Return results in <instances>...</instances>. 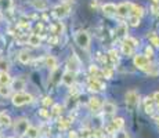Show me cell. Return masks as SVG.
Returning a JSON list of instances; mask_svg holds the SVG:
<instances>
[{"instance_id": "6da1fadb", "label": "cell", "mask_w": 159, "mask_h": 138, "mask_svg": "<svg viewBox=\"0 0 159 138\" xmlns=\"http://www.w3.org/2000/svg\"><path fill=\"white\" fill-rule=\"evenodd\" d=\"M11 101H13V104L15 106H22L25 105V104H30L33 101V97L30 96L28 93H22V91H17V93L13 96L11 98Z\"/></svg>"}, {"instance_id": "7a4b0ae2", "label": "cell", "mask_w": 159, "mask_h": 138, "mask_svg": "<svg viewBox=\"0 0 159 138\" xmlns=\"http://www.w3.org/2000/svg\"><path fill=\"white\" fill-rule=\"evenodd\" d=\"M134 65H136V68L145 70V72H149V70L152 69L151 61H149V58L144 54H137L136 57H134Z\"/></svg>"}, {"instance_id": "3957f363", "label": "cell", "mask_w": 159, "mask_h": 138, "mask_svg": "<svg viewBox=\"0 0 159 138\" xmlns=\"http://www.w3.org/2000/svg\"><path fill=\"white\" fill-rule=\"evenodd\" d=\"M125 101H126V105H127V109L130 110H134L139 106L140 104V96L137 91L134 90H130L126 93V96H125Z\"/></svg>"}, {"instance_id": "277c9868", "label": "cell", "mask_w": 159, "mask_h": 138, "mask_svg": "<svg viewBox=\"0 0 159 138\" xmlns=\"http://www.w3.org/2000/svg\"><path fill=\"white\" fill-rule=\"evenodd\" d=\"M75 40H76V44H78L79 47L84 48V50L89 48V46H90V36H89V33L86 30H80V32L76 33Z\"/></svg>"}, {"instance_id": "5b68a950", "label": "cell", "mask_w": 159, "mask_h": 138, "mask_svg": "<svg viewBox=\"0 0 159 138\" xmlns=\"http://www.w3.org/2000/svg\"><path fill=\"white\" fill-rule=\"evenodd\" d=\"M123 126H125L123 118H115V119H112L111 123L107 126L105 130H107V133H108V134H115L116 131L122 130V128H123Z\"/></svg>"}, {"instance_id": "8992f818", "label": "cell", "mask_w": 159, "mask_h": 138, "mask_svg": "<svg viewBox=\"0 0 159 138\" xmlns=\"http://www.w3.org/2000/svg\"><path fill=\"white\" fill-rule=\"evenodd\" d=\"M69 13H71V7H69V4L68 3H64V4H58L54 7V11H53V14L56 15L57 18H64V17H66Z\"/></svg>"}, {"instance_id": "52a82bcc", "label": "cell", "mask_w": 159, "mask_h": 138, "mask_svg": "<svg viewBox=\"0 0 159 138\" xmlns=\"http://www.w3.org/2000/svg\"><path fill=\"white\" fill-rule=\"evenodd\" d=\"M131 3H120L119 6H116V15L125 18L127 15H130L131 13Z\"/></svg>"}, {"instance_id": "ba28073f", "label": "cell", "mask_w": 159, "mask_h": 138, "mask_svg": "<svg viewBox=\"0 0 159 138\" xmlns=\"http://www.w3.org/2000/svg\"><path fill=\"white\" fill-rule=\"evenodd\" d=\"M89 87H90L91 91H97V93L105 90V84H104L101 80H98L97 78H94V76H91V78L89 79Z\"/></svg>"}, {"instance_id": "9c48e42d", "label": "cell", "mask_w": 159, "mask_h": 138, "mask_svg": "<svg viewBox=\"0 0 159 138\" xmlns=\"http://www.w3.org/2000/svg\"><path fill=\"white\" fill-rule=\"evenodd\" d=\"M28 127H29L28 120H26V119H24V118L18 119V120L15 122V131H17L20 136H25V131H26V128H28Z\"/></svg>"}, {"instance_id": "30bf717a", "label": "cell", "mask_w": 159, "mask_h": 138, "mask_svg": "<svg viewBox=\"0 0 159 138\" xmlns=\"http://www.w3.org/2000/svg\"><path fill=\"white\" fill-rule=\"evenodd\" d=\"M101 106H102V102L98 97H91L90 100H89V108H90L91 112H94V113L98 112V110L101 109Z\"/></svg>"}, {"instance_id": "8fae6325", "label": "cell", "mask_w": 159, "mask_h": 138, "mask_svg": "<svg viewBox=\"0 0 159 138\" xmlns=\"http://www.w3.org/2000/svg\"><path fill=\"white\" fill-rule=\"evenodd\" d=\"M144 110L148 115H154L155 113V102L152 100V97H145L144 98Z\"/></svg>"}, {"instance_id": "7c38bea8", "label": "cell", "mask_w": 159, "mask_h": 138, "mask_svg": "<svg viewBox=\"0 0 159 138\" xmlns=\"http://www.w3.org/2000/svg\"><path fill=\"white\" fill-rule=\"evenodd\" d=\"M101 109H102V113L104 115H114V113H116V105L114 102H109V101H107V102H104L102 104V106H101Z\"/></svg>"}, {"instance_id": "4fadbf2b", "label": "cell", "mask_w": 159, "mask_h": 138, "mask_svg": "<svg viewBox=\"0 0 159 138\" xmlns=\"http://www.w3.org/2000/svg\"><path fill=\"white\" fill-rule=\"evenodd\" d=\"M61 79H62L64 84L68 86V87H71V86H73V83H75V73H73L72 70H66Z\"/></svg>"}, {"instance_id": "5bb4252c", "label": "cell", "mask_w": 159, "mask_h": 138, "mask_svg": "<svg viewBox=\"0 0 159 138\" xmlns=\"http://www.w3.org/2000/svg\"><path fill=\"white\" fill-rule=\"evenodd\" d=\"M102 13L105 15H114L116 14V6L114 3H105L102 6Z\"/></svg>"}, {"instance_id": "9a60e30c", "label": "cell", "mask_w": 159, "mask_h": 138, "mask_svg": "<svg viewBox=\"0 0 159 138\" xmlns=\"http://www.w3.org/2000/svg\"><path fill=\"white\" fill-rule=\"evenodd\" d=\"M25 136L28 138H39V136H40V131H39L36 127L29 126V127L26 128V131H25Z\"/></svg>"}, {"instance_id": "2e32d148", "label": "cell", "mask_w": 159, "mask_h": 138, "mask_svg": "<svg viewBox=\"0 0 159 138\" xmlns=\"http://www.w3.org/2000/svg\"><path fill=\"white\" fill-rule=\"evenodd\" d=\"M32 4H33V7L36 8V10H46V8L48 7V3H47V0H33L32 2Z\"/></svg>"}, {"instance_id": "e0dca14e", "label": "cell", "mask_w": 159, "mask_h": 138, "mask_svg": "<svg viewBox=\"0 0 159 138\" xmlns=\"http://www.w3.org/2000/svg\"><path fill=\"white\" fill-rule=\"evenodd\" d=\"M11 118L8 115H6V113H0V126L2 127H10L11 126Z\"/></svg>"}, {"instance_id": "ac0fdd59", "label": "cell", "mask_w": 159, "mask_h": 138, "mask_svg": "<svg viewBox=\"0 0 159 138\" xmlns=\"http://www.w3.org/2000/svg\"><path fill=\"white\" fill-rule=\"evenodd\" d=\"M11 83V78L6 70H2L0 72V84L2 86H8Z\"/></svg>"}, {"instance_id": "d6986e66", "label": "cell", "mask_w": 159, "mask_h": 138, "mask_svg": "<svg viewBox=\"0 0 159 138\" xmlns=\"http://www.w3.org/2000/svg\"><path fill=\"white\" fill-rule=\"evenodd\" d=\"M126 33H127V26L125 25V24H122V25H119L116 28V38L118 39H122V38H126Z\"/></svg>"}, {"instance_id": "ffe728a7", "label": "cell", "mask_w": 159, "mask_h": 138, "mask_svg": "<svg viewBox=\"0 0 159 138\" xmlns=\"http://www.w3.org/2000/svg\"><path fill=\"white\" fill-rule=\"evenodd\" d=\"M11 84H13V88L15 91H22V88L25 87V82L22 79H15V80H11Z\"/></svg>"}, {"instance_id": "44dd1931", "label": "cell", "mask_w": 159, "mask_h": 138, "mask_svg": "<svg viewBox=\"0 0 159 138\" xmlns=\"http://www.w3.org/2000/svg\"><path fill=\"white\" fill-rule=\"evenodd\" d=\"M46 65L48 66L50 69H57V60L53 57V55H48L47 58H46Z\"/></svg>"}, {"instance_id": "7402d4cb", "label": "cell", "mask_w": 159, "mask_h": 138, "mask_svg": "<svg viewBox=\"0 0 159 138\" xmlns=\"http://www.w3.org/2000/svg\"><path fill=\"white\" fill-rule=\"evenodd\" d=\"M18 60H20V62H22V64H28L30 61V54L28 51H21L20 55H18Z\"/></svg>"}, {"instance_id": "603a6c76", "label": "cell", "mask_w": 159, "mask_h": 138, "mask_svg": "<svg viewBox=\"0 0 159 138\" xmlns=\"http://www.w3.org/2000/svg\"><path fill=\"white\" fill-rule=\"evenodd\" d=\"M123 43H126L127 46H130L131 48H134V50H136V47H139V42L136 40V39H133V38H125L123 39Z\"/></svg>"}, {"instance_id": "cb8c5ba5", "label": "cell", "mask_w": 159, "mask_h": 138, "mask_svg": "<svg viewBox=\"0 0 159 138\" xmlns=\"http://www.w3.org/2000/svg\"><path fill=\"white\" fill-rule=\"evenodd\" d=\"M29 44L33 46V47H36V46L40 44V38H39V35H30L29 39H28Z\"/></svg>"}, {"instance_id": "d4e9b609", "label": "cell", "mask_w": 159, "mask_h": 138, "mask_svg": "<svg viewBox=\"0 0 159 138\" xmlns=\"http://www.w3.org/2000/svg\"><path fill=\"white\" fill-rule=\"evenodd\" d=\"M122 51H123L125 55H131L134 53V48H131L130 46L126 44V43H122Z\"/></svg>"}, {"instance_id": "484cf974", "label": "cell", "mask_w": 159, "mask_h": 138, "mask_svg": "<svg viewBox=\"0 0 159 138\" xmlns=\"http://www.w3.org/2000/svg\"><path fill=\"white\" fill-rule=\"evenodd\" d=\"M11 93V88L8 86H0V96L2 97H8Z\"/></svg>"}, {"instance_id": "4316f807", "label": "cell", "mask_w": 159, "mask_h": 138, "mask_svg": "<svg viewBox=\"0 0 159 138\" xmlns=\"http://www.w3.org/2000/svg\"><path fill=\"white\" fill-rule=\"evenodd\" d=\"M108 55H109V60H111L112 64H116V62H118V53H116L115 50H111V51L108 53Z\"/></svg>"}, {"instance_id": "83f0119b", "label": "cell", "mask_w": 159, "mask_h": 138, "mask_svg": "<svg viewBox=\"0 0 159 138\" xmlns=\"http://www.w3.org/2000/svg\"><path fill=\"white\" fill-rule=\"evenodd\" d=\"M61 112H62V106H61V105H54L53 106V112H51L50 115L58 116V115H61Z\"/></svg>"}, {"instance_id": "f1b7e54d", "label": "cell", "mask_w": 159, "mask_h": 138, "mask_svg": "<svg viewBox=\"0 0 159 138\" xmlns=\"http://www.w3.org/2000/svg\"><path fill=\"white\" fill-rule=\"evenodd\" d=\"M129 22H130L131 26H139L140 25V17H134V15H131Z\"/></svg>"}, {"instance_id": "f546056e", "label": "cell", "mask_w": 159, "mask_h": 138, "mask_svg": "<svg viewBox=\"0 0 159 138\" xmlns=\"http://www.w3.org/2000/svg\"><path fill=\"white\" fill-rule=\"evenodd\" d=\"M79 138H90L91 137V131L89 130V128H84V130L80 131V134L78 136Z\"/></svg>"}, {"instance_id": "4dcf8cb0", "label": "cell", "mask_w": 159, "mask_h": 138, "mask_svg": "<svg viewBox=\"0 0 159 138\" xmlns=\"http://www.w3.org/2000/svg\"><path fill=\"white\" fill-rule=\"evenodd\" d=\"M148 38H149V40H151L152 44H154V46H157V47H159V38H158L157 35H154V33H151V35H149Z\"/></svg>"}, {"instance_id": "1f68e13d", "label": "cell", "mask_w": 159, "mask_h": 138, "mask_svg": "<svg viewBox=\"0 0 159 138\" xmlns=\"http://www.w3.org/2000/svg\"><path fill=\"white\" fill-rule=\"evenodd\" d=\"M69 126V122L65 120V119H61L60 123H58V127H60V130H65V128H68Z\"/></svg>"}, {"instance_id": "d6a6232c", "label": "cell", "mask_w": 159, "mask_h": 138, "mask_svg": "<svg viewBox=\"0 0 159 138\" xmlns=\"http://www.w3.org/2000/svg\"><path fill=\"white\" fill-rule=\"evenodd\" d=\"M114 136H115V138H129V134H127L126 131H122V130L116 131Z\"/></svg>"}, {"instance_id": "836d02e7", "label": "cell", "mask_w": 159, "mask_h": 138, "mask_svg": "<svg viewBox=\"0 0 159 138\" xmlns=\"http://www.w3.org/2000/svg\"><path fill=\"white\" fill-rule=\"evenodd\" d=\"M152 100H154V102H155V108L159 109V91H155L154 96H152Z\"/></svg>"}, {"instance_id": "e575fe53", "label": "cell", "mask_w": 159, "mask_h": 138, "mask_svg": "<svg viewBox=\"0 0 159 138\" xmlns=\"http://www.w3.org/2000/svg\"><path fill=\"white\" fill-rule=\"evenodd\" d=\"M102 73H104V76H105L107 79H111L112 78V70L109 69V68H105L102 70Z\"/></svg>"}, {"instance_id": "d590c367", "label": "cell", "mask_w": 159, "mask_h": 138, "mask_svg": "<svg viewBox=\"0 0 159 138\" xmlns=\"http://www.w3.org/2000/svg\"><path fill=\"white\" fill-rule=\"evenodd\" d=\"M144 55H147V57H148V58H151L152 55H154V48H152V47H149V46H148V47L145 48V54H144Z\"/></svg>"}, {"instance_id": "8d00e7d4", "label": "cell", "mask_w": 159, "mask_h": 138, "mask_svg": "<svg viewBox=\"0 0 159 138\" xmlns=\"http://www.w3.org/2000/svg\"><path fill=\"white\" fill-rule=\"evenodd\" d=\"M90 73L91 75H94V78H97V75H98V69H97V66L91 65L90 66Z\"/></svg>"}, {"instance_id": "74e56055", "label": "cell", "mask_w": 159, "mask_h": 138, "mask_svg": "<svg viewBox=\"0 0 159 138\" xmlns=\"http://www.w3.org/2000/svg\"><path fill=\"white\" fill-rule=\"evenodd\" d=\"M51 102H53V101H51V98H50V97H46V98H44V101H43V104H44L46 106L51 105Z\"/></svg>"}, {"instance_id": "f35d334b", "label": "cell", "mask_w": 159, "mask_h": 138, "mask_svg": "<svg viewBox=\"0 0 159 138\" xmlns=\"http://www.w3.org/2000/svg\"><path fill=\"white\" fill-rule=\"evenodd\" d=\"M40 115L43 116V118H50V112H47L46 109H42L40 110Z\"/></svg>"}, {"instance_id": "ab89813d", "label": "cell", "mask_w": 159, "mask_h": 138, "mask_svg": "<svg viewBox=\"0 0 159 138\" xmlns=\"http://www.w3.org/2000/svg\"><path fill=\"white\" fill-rule=\"evenodd\" d=\"M69 138H78V134H76V131H71V133H69Z\"/></svg>"}, {"instance_id": "60d3db41", "label": "cell", "mask_w": 159, "mask_h": 138, "mask_svg": "<svg viewBox=\"0 0 159 138\" xmlns=\"http://www.w3.org/2000/svg\"><path fill=\"white\" fill-rule=\"evenodd\" d=\"M97 138H111V137H109V136H98Z\"/></svg>"}, {"instance_id": "b9f144b4", "label": "cell", "mask_w": 159, "mask_h": 138, "mask_svg": "<svg viewBox=\"0 0 159 138\" xmlns=\"http://www.w3.org/2000/svg\"><path fill=\"white\" fill-rule=\"evenodd\" d=\"M64 2H65V3H72L73 0H64Z\"/></svg>"}, {"instance_id": "7bdbcfd3", "label": "cell", "mask_w": 159, "mask_h": 138, "mask_svg": "<svg viewBox=\"0 0 159 138\" xmlns=\"http://www.w3.org/2000/svg\"><path fill=\"white\" fill-rule=\"evenodd\" d=\"M157 122H158V124H159V116H158V118H157Z\"/></svg>"}, {"instance_id": "ee69618b", "label": "cell", "mask_w": 159, "mask_h": 138, "mask_svg": "<svg viewBox=\"0 0 159 138\" xmlns=\"http://www.w3.org/2000/svg\"><path fill=\"white\" fill-rule=\"evenodd\" d=\"M8 138H14V137H8Z\"/></svg>"}]
</instances>
